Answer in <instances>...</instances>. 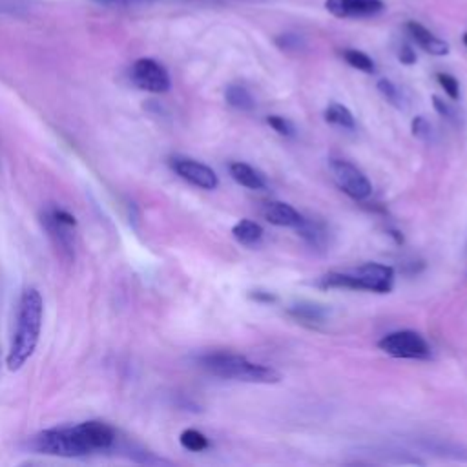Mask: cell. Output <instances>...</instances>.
Masks as SVG:
<instances>
[{
  "label": "cell",
  "mask_w": 467,
  "mask_h": 467,
  "mask_svg": "<svg viewBox=\"0 0 467 467\" xmlns=\"http://www.w3.org/2000/svg\"><path fill=\"white\" fill-rule=\"evenodd\" d=\"M42 316H44V303L42 296L36 288L24 290L20 303H18V316H16V328L11 339L9 354H7V368L18 370L35 352L40 328H42Z\"/></svg>",
  "instance_id": "obj_1"
},
{
  "label": "cell",
  "mask_w": 467,
  "mask_h": 467,
  "mask_svg": "<svg viewBox=\"0 0 467 467\" xmlns=\"http://www.w3.org/2000/svg\"><path fill=\"white\" fill-rule=\"evenodd\" d=\"M197 363L212 376L223 379H235L246 383H277L281 379V374L275 368L254 363L244 356L230 352H210L201 356Z\"/></svg>",
  "instance_id": "obj_2"
},
{
  "label": "cell",
  "mask_w": 467,
  "mask_h": 467,
  "mask_svg": "<svg viewBox=\"0 0 467 467\" xmlns=\"http://www.w3.org/2000/svg\"><path fill=\"white\" fill-rule=\"evenodd\" d=\"M323 288H348L387 294L394 285V268L381 263H365L350 272H328L319 279Z\"/></svg>",
  "instance_id": "obj_3"
},
{
  "label": "cell",
  "mask_w": 467,
  "mask_h": 467,
  "mask_svg": "<svg viewBox=\"0 0 467 467\" xmlns=\"http://www.w3.org/2000/svg\"><path fill=\"white\" fill-rule=\"evenodd\" d=\"M29 447L36 452L53 454V456H82L89 452L77 425L62 427V429H47L33 436L29 441Z\"/></svg>",
  "instance_id": "obj_4"
},
{
  "label": "cell",
  "mask_w": 467,
  "mask_h": 467,
  "mask_svg": "<svg viewBox=\"0 0 467 467\" xmlns=\"http://www.w3.org/2000/svg\"><path fill=\"white\" fill-rule=\"evenodd\" d=\"M378 347L392 358H401V359H429L431 358L429 343L414 330L390 332L378 341Z\"/></svg>",
  "instance_id": "obj_5"
},
{
  "label": "cell",
  "mask_w": 467,
  "mask_h": 467,
  "mask_svg": "<svg viewBox=\"0 0 467 467\" xmlns=\"http://www.w3.org/2000/svg\"><path fill=\"white\" fill-rule=\"evenodd\" d=\"M330 171L339 190H343L350 199L363 201L370 195L372 192L370 181L352 162L343 159H330Z\"/></svg>",
  "instance_id": "obj_6"
},
{
  "label": "cell",
  "mask_w": 467,
  "mask_h": 467,
  "mask_svg": "<svg viewBox=\"0 0 467 467\" xmlns=\"http://www.w3.org/2000/svg\"><path fill=\"white\" fill-rule=\"evenodd\" d=\"M130 78L139 89L150 93H166L171 86L166 67L153 58L135 60L130 69Z\"/></svg>",
  "instance_id": "obj_7"
},
{
  "label": "cell",
  "mask_w": 467,
  "mask_h": 467,
  "mask_svg": "<svg viewBox=\"0 0 467 467\" xmlns=\"http://www.w3.org/2000/svg\"><path fill=\"white\" fill-rule=\"evenodd\" d=\"M42 223L49 234V237L53 239L55 246L60 250L62 255H66L67 259L73 257V226L77 224L75 217L71 213H67L62 208H49L46 210V213L42 215Z\"/></svg>",
  "instance_id": "obj_8"
},
{
  "label": "cell",
  "mask_w": 467,
  "mask_h": 467,
  "mask_svg": "<svg viewBox=\"0 0 467 467\" xmlns=\"http://www.w3.org/2000/svg\"><path fill=\"white\" fill-rule=\"evenodd\" d=\"M170 166L171 170L184 181H188L190 184L197 186V188H202V190H215L217 184H219V179L215 175V171L195 161V159H190V157H171L170 159Z\"/></svg>",
  "instance_id": "obj_9"
},
{
  "label": "cell",
  "mask_w": 467,
  "mask_h": 467,
  "mask_svg": "<svg viewBox=\"0 0 467 467\" xmlns=\"http://www.w3.org/2000/svg\"><path fill=\"white\" fill-rule=\"evenodd\" d=\"M325 7L337 18H365L385 9L383 0H325Z\"/></svg>",
  "instance_id": "obj_10"
},
{
  "label": "cell",
  "mask_w": 467,
  "mask_h": 467,
  "mask_svg": "<svg viewBox=\"0 0 467 467\" xmlns=\"http://www.w3.org/2000/svg\"><path fill=\"white\" fill-rule=\"evenodd\" d=\"M412 447L440 456V458H449V460H460L467 462V447L460 441L447 440V438H438V436H423L409 441Z\"/></svg>",
  "instance_id": "obj_11"
},
{
  "label": "cell",
  "mask_w": 467,
  "mask_h": 467,
  "mask_svg": "<svg viewBox=\"0 0 467 467\" xmlns=\"http://www.w3.org/2000/svg\"><path fill=\"white\" fill-rule=\"evenodd\" d=\"M82 440L86 441L89 452L97 451V449H109L115 441V431L104 423V421H84L80 425H77Z\"/></svg>",
  "instance_id": "obj_12"
},
{
  "label": "cell",
  "mask_w": 467,
  "mask_h": 467,
  "mask_svg": "<svg viewBox=\"0 0 467 467\" xmlns=\"http://www.w3.org/2000/svg\"><path fill=\"white\" fill-rule=\"evenodd\" d=\"M405 29L409 31V35L412 36V40L423 49L427 51L429 55H434V57H441V55H447L449 53V44L445 40H441L440 36H436L434 33H431L425 26H421L420 22H414V20H409L405 24Z\"/></svg>",
  "instance_id": "obj_13"
},
{
  "label": "cell",
  "mask_w": 467,
  "mask_h": 467,
  "mask_svg": "<svg viewBox=\"0 0 467 467\" xmlns=\"http://www.w3.org/2000/svg\"><path fill=\"white\" fill-rule=\"evenodd\" d=\"M263 217L275 226H290L296 228L305 219L294 206L281 202V201H270L263 206Z\"/></svg>",
  "instance_id": "obj_14"
},
{
  "label": "cell",
  "mask_w": 467,
  "mask_h": 467,
  "mask_svg": "<svg viewBox=\"0 0 467 467\" xmlns=\"http://www.w3.org/2000/svg\"><path fill=\"white\" fill-rule=\"evenodd\" d=\"M288 314L301 321V323H308V325H316V323H325L330 308L319 303H312V301H299L288 306Z\"/></svg>",
  "instance_id": "obj_15"
},
{
  "label": "cell",
  "mask_w": 467,
  "mask_h": 467,
  "mask_svg": "<svg viewBox=\"0 0 467 467\" xmlns=\"http://www.w3.org/2000/svg\"><path fill=\"white\" fill-rule=\"evenodd\" d=\"M228 170H230L232 179H234L237 184L244 186V188H250V190H263V188L266 186L263 175H261L259 171H255V170H254L250 164H246V162H232V164L228 166Z\"/></svg>",
  "instance_id": "obj_16"
},
{
  "label": "cell",
  "mask_w": 467,
  "mask_h": 467,
  "mask_svg": "<svg viewBox=\"0 0 467 467\" xmlns=\"http://www.w3.org/2000/svg\"><path fill=\"white\" fill-rule=\"evenodd\" d=\"M297 234L314 248H325L328 243V232L321 223L303 219L299 226H296Z\"/></svg>",
  "instance_id": "obj_17"
},
{
  "label": "cell",
  "mask_w": 467,
  "mask_h": 467,
  "mask_svg": "<svg viewBox=\"0 0 467 467\" xmlns=\"http://www.w3.org/2000/svg\"><path fill=\"white\" fill-rule=\"evenodd\" d=\"M224 100L228 106L239 109V111H252L255 108V100L250 95V91L241 84H230L224 89Z\"/></svg>",
  "instance_id": "obj_18"
},
{
  "label": "cell",
  "mask_w": 467,
  "mask_h": 467,
  "mask_svg": "<svg viewBox=\"0 0 467 467\" xmlns=\"http://www.w3.org/2000/svg\"><path fill=\"white\" fill-rule=\"evenodd\" d=\"M232 234H234V237H235L241 244L250 246V244H255V243L261 241V237H263V228H261V224L255 223V221L241 219L239 223L234 224Z\"/></svg>",
  "instance_id": "obj_19"
},
{
  "label": "cell",
  "mask_w": 467,
  "mask_h": 467,
  "mask_svg": "<svg viewBox=\"0 0 467 467\" xmlns=\"http://www.w3.org/2000/svg\"><path fill=\"white\" fill-rule=\"evenodd\" d=\"M323 115H325V120L328 124H332V126H337V128H343V130H350V131L356 128L354 115L343 104H337V102L328 104Z\"/></svg>",
  "instance_id": "obj_20"
},
{
  "label": "cell",
  "mask_w": 467,
  "mask_h": 467,
  "mask_svg": "<svg viewBox=\"0 0 467 467\" xmlns=\"http://www.w3.org/2000/svg\"><path fill=\"white\" fill-rule=\"evenodd\" d=\"M341 57H343V60H345L348 66H352V67L358 69V71H363V73H374V71H376L374 60H372L367 53H363V51H359V49H352V47L343 49V51H341Z\"/></svg>",
  "instance_id": "obj_21"
},
{
  "label": "cell",
  "mask_w": 467,
  "mask_h": 467,
  "mask_svg": "<svg viewBox=\"0 0 467 467\" xmlns=\"http://www.w3.org/2000/svg\"><path fill=\"white\" fill-rule=\"evenodd\" d=\"M179 440H181V445L184 447V449H188V451H192V452H201V451H204V449H208V438L201 432V431H197V429H186V431H182L181 432V436H179Z\"/></svg>",
  "instance_id": "obj_22"
},
{
  "label": "cell",
  "mask_w": 467,
  "mask_h": 467,
  "mask_svg": "<svg viewBox=\"0 0 467 467\" xmlns=\"http://www.w3.org/2000/svg\"><path fill=\"white\" fill-rule=\"evenodd\" d=\"M378 91L385 97L387 102H390L396 108H405V97L401 93V89L389 78H379L378 80Z\"/></svg>",
  "instance_id": "obj_23"
},
{
  "label": "cell",
  "mask_w": 467,
  "mask_h": 467,
  "mask_svg": "<svg viewBox=\"0 0 467 467\" xmlns=\"http://www.w3.org/2000/svg\"><path fill=\"white\" fill-rule=\"evenodd\" d=\"M436 80H438V84L443 88V91L452 100L460 99V84H458V80L452 75H449V73H436Z\"/></svg>",
  "instance_id": "obj_24"
},
{
  "label": "cell",
  "mask_w": 467,
  "mask_h": 467,
  "mask_svg": "<svg viewBox=\"0 0 467 467\" xmlns=\"http://www.w3.org/2000/svg\"><path fill=\"white\" fill-rule=\"evenodd\" d=\"M266 124L277 131L279 135H285V137H292L294 135V126L290 120H286L285 117H279V115H268L266 117Z\"/></svg>",
  "instance_id": "obj_25"
},
{
  "label": "cell",
  "mask_w": 467,
  "mask_h": 467,
  "mask_svg": "<svg viewBox=\"0 0 467 467\" xmlns=\"http://www.w3.org/2000/svg\"><path fill=\"white\" fill-rule=\"evenodd\" d=\"M275 44H277V47H281V49H285V51H297V49L303 47L301 36L292 35V33L279 35V36L275 38Z\"/></svg>",
  "instance_id": "obj_26"
},
{
  "label": "cell",
  "mask_w": 467,
  "mask_h": 467,
  "mask_svg": "<svg viewBox=\"0 0 467 467\" xmlns=\"http://www.w3.org/2000/svg\"><path fill=\"white\" fill-rule=\"evenodd\" d=\"M412 135L418 139H429L431 137V126L425 117H414L412 119Z\"/></svg>",
  "instance_id": "obj_27"
},
{
  "label": "cell",
  "mask_w": 467,
  "mask_h": 467,
  "mask_svg": "<svg viewBox=\"0 0 467 467\" xmlns=\"http://www.w3.org/2000/svg\"><path fill=\"white\" fill-rule=\"evenodd\" d=\"M432 104H434V109H436L441 117H447V119H451V120H454V119H456V111H454V108H452L449 102L441 100L438 95H434V97H432Z\"/></svg>",
  "instance_id": "obj_28"
},
{
  "label": "cell",
  "mask_w": 467,
  "mask_h": 467,
  "mask_svg": "<svg viewBox=\"0 0 467 467\" xmlns=\"http://www.w3.org/2000/svg\"><path fill=\"white\" fill-rule=\"evenodd\" d=\"M398 58H400V62H401V64L410 66V64H414V62H416V53L412 51V47H410V46H401V47H400V51H398Z\"/></svg>",
  "instance_id": "obj_29"
},
{
  "label": "cell",
  "mask_w": 467,
  "mask_h": 467,
  "mask_svg": "<svg viewBox=\"0 0 467 467\" xmlns=\"http://www.w3.org/2000/svg\"><path fill=\"white\" fill-rule=\"evenodd\" d=\"M250 297L259 303H274L275 301V296L270 292H265V290H254V292H250Z\"/></svg>",
  "instance_id": "obj_30"
},
{
  "label": "cell",
  "mask_w": 467,
  "mask_h": 467,
  "mask_svg": "<svg viewBox=\"0 0 467 467\" xmlns=\"http://www.w3.org/2000/svg\"><path fill=\"white\" fill-rule=\"evenodd\" d=\"M463 44L467 46V33H463Z\"/></svg>",
  "instance_id": "obj_31"
}]
</instances>
